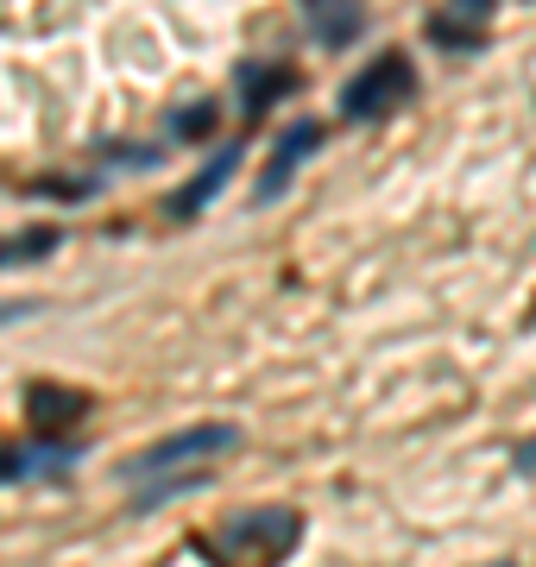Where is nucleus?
Instances as JSON below:
<instances>
[{"mask_svg":"<svg viewBox=\"0 0 536 567\" xmlns=\"http://www.w3.org/2000/svg\"><path fill=\"white\" fill-rule=\"evenodd\" d=\"M203 486H208V473H203V466H184V473H171V480H158V486H140L133 511H158V505L184 498V492H203Z\"/></svg>","mask_w":536,"mask_h":567,"instance_id":"1a4fd4ad","label":"nucleus"},{"mask_svg":"<svg viewBox=\"0 0 536 567\" xmlns=\"http://www.w3.org/2000/svg\"><path fill=\"white\" fill-rule=\"evenodd\" d=\"M44 252H58V227H25V234H7L0 240V271L7 265H32Z\"/></svg>","mask_w":536,"mask_h":567,"instance_id":"6e6552de","label":"nucleus"},{"mask_svg":"<svg viewBox=\"0 0 536 567\" xmlns=\"http://www.w3.org/2000/svg\"><path fill=\"white\" fill-rule=\"evenodd\" d=\"M76 454H83L76 442H39V447L0 442V486H13V480H58L63 466H76Z\"/></svg>","mask_w":536,"mask_h":567,"instance_id":"39448f33","label":"nucleus"},{"mask_svg":"<svg viewBox=\"0 0 536 567\" xmlns=\"http://www.w3.org/2000/svg\"><path fill=\"white\" fill-rule=\"evenodd\" d=\"M498 0H454V20H493Z\"/></svg>","mask_w":536,"mask_h":567,"instance_id":"ddd939ff","label":"nucleus"},{"mask_svg":"<svg viewBox=\"0 0 536 567\" xmlns=\"http://www.w3.org/2000/svg\"><path fill=\"white\" fill-rule=\"evenodd\" d=\"M486 567H517V561H486Z\"/></svg>","mask_w":536,"mask_h":567,"instance_id":"2eb2a0df","label":"nucleus"},{"mask_svg":"<svg viewBox=\"0 0 536 567\" xmlns=\"http://www.w3.org/2000/svg\"><path fill=\"white\" fill-rule=\"evenodd\" d=\"M512 466H517V473H530V466H536V442L517 447V461H512Z\"/></svg>","mask_w":536,"mask_h":567,"instance_id":"4468645a","label":"nucleus"},{"mask_svg":"<svg viewBox=\"0 0 536 567\" xmlns=\"http://www.w3.org/2000/svg\"><path fill=\"white\" fill-rule=\"evenodd\" d=\"M303 543V517L297 511H247V517H227L221 529L196 536V555L215 567H278L290 548Z\"/></svg>","mask_w":536,"mask_h":567,"instance_id":"f257e3e1","label":"nucleus"},{"mask_svg":"<svg viewBox=\"0 0 536 567\" xmlns=\"http://www.w3.org/2000/svg\"><path fill=\"white\" fill-rule=\"evenodd\" d=\"M234 171H240V140L234 145H221V152H215V158L203 164V171H196V183H184V189H177V196H171V215H177V221H189V215H203L208 203H215V196H221L227 189V177H234Z\"/></svg>","mask_w":536,"mask_h":567,"instance_id":"423d86ee","label":"nucleus"},{"mask_svg":"<svg viewBox=\"0 0 536 567\" xmlns=\"http://www.w3.org/2000/svg\"><path fill=\"white\" fill-rule=\"evenodd\" d=\"M416 95V70L404 51H385V58H372L367 70H353L341 82V121L367 126V121H385L392 107H404Z\"/></svg>","mask_w":536,"mask_h":567,"instance_id":"f03ea898","label":"nucleus"},{"mask_svg":"<svg viewBox=\"0 0 536 567\" xmlns=\"http://www.w3.org/2000/svg\"><path fill=\"white\" fill-rule=\"evenodd\" d=\"M208 126H215V107H189V114H177V121H171V133H177V140H203Z\"/></svg>","mask_w":536,"mask_h":567,"instance_id":"f8f14e48","label":"nucleus"},{"mask_svg":"<svg viewBox=\"0 0 536 567\" xmlns=\"http://www.w3.org/2000/svg\"><path fill=\"white\" fill-rule=\"evenodd\" d=\"M316 145H322V126H316V121H297V126H290L285 140L271 145L266 177H259V189H252V203H278V196H285V183L303 171V158H310Z\"/></svg>","mask_w":536,"mask_h":567,"instance_id":"20e7f679","label":"nucleus"},{"mask_svg":"<svg viewBox=\"0 0 536 567\" xmlns=\"http://www.w3.org/2000/svg\"><path fill=\"white\" fill-rule=\"evenodd\" d=\"M240 89H247V107H266L271 95H285V89H290V70H266V63H247V70H240Z\"/></svg>","mask_w":536,"mask_h":567,"instance_id":"9d476101","label":"nucleus"},{"mask_svg":"<svg viewBox=\"0 0 536 567\" xmlns=\"http://www.w3.org/2000/svg\"><path fill=\"white\" fill-rule=\"evenodd\" d=\"M316 39H322V44H353V39H360V13H353L348 0H341V7H322Z\"/></svg>","mask_w":536,"mask_h":567,"instance_id":"9b49d317","label":"nucleus"},{"mask_svg":"<svg viewBox=\"0 0 536 567\" xmlns=\"http://www.w3.org/2000/svg\"><path fill=\"white\" fill-rule=\"evenodd\" d=\"M227 447H240V429L234 423L177 429V435H165V442H152L145 454H133V461L121 466V480L126 486H152V480L171 473V466H196V461H208V454H227Z\"/></svg>","mask_w":536,"mask_h":567,"instance_id":"7ed1b4c3","label":"nucleus"},{"mask_svg":"<svg viewBox=\"0 0 536 567\" xmlns=\"http://www.w3.org/2000/svg\"><path fill=\"white\" fill-rule=\"evenodd\" d=\"M25 410H32L39 435H51V429L76 423V416L89 410V398H83V391H51V385H39V391H25Z\"/></svg>","mask_w":536,"mask_h":567,"instance_id":"0eeeda50","label":"nucleus"}]
</instances>
